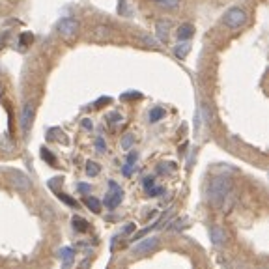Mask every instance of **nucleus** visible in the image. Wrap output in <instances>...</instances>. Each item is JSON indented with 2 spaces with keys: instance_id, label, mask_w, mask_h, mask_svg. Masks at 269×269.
Returning a JSON list of instances; mask_svg holds the SVG:
<instances>
[{
  "instance_id": "nucleus-3",
  "label": "nucleus",
  "mask_w": 269,
  "mask_h": 269,
  "mask_svg": "<svg viewBox=\"0 0 269 269\" xmlns=\"http://www.w3.org/2000/svg\"><path fill=\"white\" fill-rule=\"evenodd\" d=\"M56 30L60 32L62 38L71 40V38H75V36L79 34V23H77L75 19H71V17H64V19L56 25Z\"/></svg>"
},
{
  "instance_id": "nucleus-8",
  "label": "nucleus",
  "mask_w": 269,
  "mask_h": 269,
  "mask_svg": "<svg viewBox=\"0 0 269 269\" xmlns=\"http://www.w3.org/2000/svg\"><path fill=\"white\" fill-rule=\"evenodd\" d=\"M210 237H211V243L213 245H224V241H226V234H224V230L221 228V226H211L210 228Z\"/></svg>"
},
{
  "instance_id": "nucleus-22",
  "label": "nucleus",
  "mask_w": 269,
  "mask_h": 269,
  "mask_svg": "<svg viewBox=\"0 0 269 269\" xmlns=\"http://www.w3.org/2000/svg\"><path fill=\"white\" fill-rule=\"evenodd\" d=\"M58 198H60V200H62V202H66L67 206H73V208H77V206H79V204L75 202L73 198H69V197H67V195H64V193H58Z\"/></svg>"
},
{
  "instance_id": "nucleus-17",
  "label": "nucleus",
  "mask_w": 269,
  "mask_h": 269,
  "mask_svg": "<svg viewBox=\"0 0 269 269\" xmlns=\"http://www.w3.org/2000/svg\"><path fill=\"white\" fill-rule=\"evenodd\" d=\"M182 0H157V4L164 10H176Z\"/></svg>"
},
{
  "instance_id": "nucleus-10",
  "label": "nucleus",
  "mask_w": 269,
  "mask_h": 269,
  "mask_svg": "<svg viewBox=\"0 0 269 269\" xmlns=\"http://www.w3.org/2000/svg\"><path fill=\"white\" fill-rule=\"evenodd\" d=\"M155 32H157L159 41H166L168 40V32H170V23L168 21H159L155 25Z\"/></svg>"
},
{
  "instance_id": "nucleus-34",
  "label": "nucleus",
  "mask_w": 269,
  "mask_h": 269,
  "mask_svg": "<svg viewBox=\"0 0 269 269\" xmlns=\"http://www.w3.org/2000/svg\"><path fill=\"white\" fill-rule=\"evenodd\" d=\"M103 103H105V105H107V103H111V98H101L98 103H96V107H101Z\"/></svg>"
},
{
  "instance_id": "nucleus-26",
  "label": "nucleus",
  "mask_w": 269,
  "mask_h": 269,
  "mask_svg": "<svg viewBox=\"0 0 269 269\" xmlns=\"http://www.w3.org/2000/svg\"><path fill=\"white\" fill-rule=\"evenodd\" d=\"M96 148H98V151H105L107 150V144L103 142V138H98V140H96Z\"/></svg>"
},
{
  "instance_id": "nucleus-14",
  "label": "nucleus",
  "mask_w": 269,
  "mask_h": 269,
  "mask_svg": "<svg viewBox=\"0 0 269 269\" xmlns=\"http://www.w3.org/2000/svg\"><path fill=\"white\" fill-rule=\"evenodd\" d=\"M164 118V109H161V107H155V109H151L150 111V122L151 124H157L159 120Z\"/></svg>"
},
{
  "instance_id": "nucleus-11",
  "label": "nucleus",
  "mask_w": 269,
  "mask_h": 269,
  "mask_svg": "<svg viewBox=\"0 0 269 269\" xmlns=\"http://www.w3.org/2000/svg\"><path fill=\"white\" fill-rule=\"evenodd\" d=\"M58 256L64 260V269L69 267V263H71L73 260V249H69V247H64V249L58 250Z\"/></svg>"
},
{
  "instance_id": "nucleus-25",
  "label": "nucleus",
  "mask_w": 269,
  "mask_h": 269,
  "mask_svg": "<svg viewBox=\"0 0 269 269\" xmlns=\"http://www.w3.org/2000/svg\"><path fill=\"white\" fill-rule=\"evenodd\" d=\"M118 12H120V15H129V12H127V2H125V0H120Z\"/></svg>"
},
{
  "instance_id": "nucleus-13",
  "label": "nucleus",
  "mask_w": 269,
  "mask_h": 269,
  "mask_svg": "<svg viewBox=\"0 0 269 269\" xmlns=\"http://www.w3.org/2000/svg\"><path fill=\"white\" fill-rule=\"evenodd\" d=\"M71 223H73V228L77 230V232H86V230L90 228V226H88V223H86L82 217H73Z\"/></svg>"
},
{
  "instance_id": "nucleus-23",
  "label": "nucleus",
  "mask_w": 269,
  "mask_h": 269,
  "mask_svg": "<svg viewBox=\"0 0 269 269\" xmlns=\"http://www.w3.org/2000/svg\"><path fill=\"white\" fill-rule=\"evenodd\" d=\"M146 193H148L150 197H159V195L163 193V187H157V185H151L150 189H146Z\"/></svg>"
},
{
  "instance_id": "nucleus-29",
  "label": "nucleus",
  "mask_w": 269,
  "mask_h": 269,
  "mask_svg": "<svg viewBox=\"0 0 269 269\" xmlns=\"http://www.w3.org/2000/svg\"><path fill=\"white\" fill-rule=\"evenodd\" d=\"M133 98H140V92H127L125 96H122V99H133Z\"/></svg>"
},
{
  "instance_id": "nucleus-21",
  "label": "nucleus",
  "mask_w": 269,
  "mask_h": 269,
  "mask_svg": "<svg viewBox=\"0 0 269 269\" xmlns=\"http://www.w3.org/2000/svg\"><path fill=\"white\" fill-rule=\"evenodd\" d=\"M41 157H43V161H47V163H49V164H54V163H56V159H54V155H53V153H51V151H49V150H45V148L41 150Z\"/></svg>"
},
{
  "instance_id": "nucleus-28",
  "label": "nucleus",
  "mask_w": 269,
  "mask_h": 269,
  "mask_svg": "<svg viewBox=\"0 0 269 269\" xmlns=\"http://www.w3.org/2000/svg\"><path fill=\"white\" fill-rule=\"evenodd\" d=\"M107 120H109V122H122V116L114 112V114H109V116H107Z\"/></svg>"
},
{
  "instance_id": "nucleus-19",
  "label": "nucleus",
  "mask_w": 269,
  "mask_h": 269,
  "mask_svg": "<svg viewBox=\"0 0 269 269\" xmlns=\"http://www.w3.org/2000/svg\"><path fill=\"white\" fill-rule=\"evenodd\" d=\"M34 41V36L32 34H28V32H25V34H21V51L25 49L27 45H30Z\"/></svg>"
},
{
  "instance_id": "nucleus-4",
  "label": "nucleus",
  "mask_w": 269,
  "mask_h": 269,
  "mask_svg": "<svg viewBox=\"0 0 269 269\" xmlns=\"http://www.w3.org/2000/svg\"><path fill=\"white\" fill-rule=\"evenodd\" d=\"M122 198H124V191H122V187H120L116 182H109V193L105 195L107 208H109V210H114L116 206H120Z\"/></svg>"
},
{
  "instance_id": "nucleus-18",
  "label": "nucleus",
  "mask_w": 269,
  "mask_h": 269,
  "mask_svg": "<svg viewBox=\"0 0 269 269\" xmlns=\"http://www.w3.org/2000/svg\"><path fill=\"white\" fill-rule=\"evenodd\" d=\"M133 144H135V135H131V133L124 135V138H122V148H124V150H129Z\"/></svg>"
},
{
  "instance_id": "nucleus-1",
  "label": "nucleus",
  "mask_w": 269,
  "mask_h": 269,
  "mask_svg": "<svg viewBox=\"0 0 269 269\" xmlns=\"http://www.w3.org/2000/svg\"><path fill=\"white\" fill-rule=\"evenodd\" d=\"M232 197V182L224 176L213 177L208 184V202L215 208H224L226 200Z\"/></svg>"
},
{
  "instance_id": "nucleus-33",
  "label": "nucleus",
  "mask_w": 269,
  "mask_h": 269,
  "mask_svg": "<svg viewBox=\"0 0 269 269\" xmlns=\"http://www.w3.org/2000/svg\"><path fill=\"white\" fill-rule=\"evenodd\" d=\"M77 189H79L80 193H90V185H86V184H79V185H77Z\"/></svg>"
},
{
  "instance_id": "nucleus-2",
  "label": "nucleus",
  "mask_w": 269,
  "mask_h": 269,
  "mask_svg": "<svg viewBox=\"0 0 269 269\" xmlns=\"http://www.w3.org/2000/svg\"><path fill=\"white\" fill-rule=\"evenodd\" d=\"M223 23L224 27L232 28V30L241 28L247 23V14H245V10H241V8H230L228 12L223 15Z\"/></svg>"
},
{
  "instance_id": "nucleus-27",
  "label": "nucleus",
  "mask_w": 269,
  "mask_h": 269,
  "mask_svg": "<svg viewBox=\"0 0 269 269\" xmlns=\"http://www.w3.org/2000/svg\"><path fill=\"white\" fill-rule=\"evenodd\" d=\"M124 176H131V172H133V164H129V163H125L124 164Z\"/></svg>"
},
{
  "instance_id": "nucleus-35",
  "label": "nucleus",
  "mask_w": 269,
  "mask_h": 269,
  "mask_svg": "<svg viewBox=\"0 0 269 269\" xmlns=\"http://www.w3.org/2000/svg\"><path fill=\"white\" fill-rule=\"evenodd\" d=\"M82 127H84V129H92V127H94L92 120H84V122H82Z\"/></svg>"
},
{
  "instance_id": "nucleus-36",
  "label": "nucleus",
  "mask_w": 269,
  "mask_h": 269,
  "mask_svg": "<svg viewBox=\"0 0 269 269\" xmlns=\"http://www.w3.org/2000/svg\"><path fill=\"white\" fill-rule=\"evenodd\" d=\"M155 2H157V0H155Z\"/></svg>"
},
{
  "instance_id": "nucleus-9",
  "label": "nucleus",
  "mask_w": 269,
  "mask_h": 269,
  "mask_svg": "<svg viewBox=\"0 0 269 269\" xmlns=\"http://www.w3.org/2000/svg\"><path fill=\"white\" fill-rule=\"evenodd\" d=\"M176 36L180 41H189L191 38L195 36V27H193V25H187V23H185V25H180Z\"/></svg>"
},
{
  "instance_id": "nucleus-6",
  "label": "nucleus",
  "mask_w": 269,
  "mask_h": 269,
  "mask_svg": "<svg viewBox=\"0 0 269 269\" xmlns=\"http://www.w3.org/2000/svg\"><path fill=\"white\" fill-rule=\"evenodd\" d=\"M159 245V237L155 236H150V237H146L144 241L142 243H138V245H135L133 247V256H142L146 254V252H150V250H153L155 247Z\"/></svg>"
},
{
  "instance_id": "nucleus-7",
  "label": "nucleus",
  "mask_w": 269,
  "mask_h": 269,
  "mask_svg": "<svg viewBox=\"0 0 269 269\" xmlns=\"http://www.w3.org/2000/svg\"><path fill=\"white\" fill-rule=\"evenodd\" d=\"M10 177H12V184H14V187H17V189L21 191H27L32 187V182L28 180L23 172L19 170H15V172H10Z\"/></svg>"
},
{
  "instance_id": "nucleus-24",
  "label": "nucleus",
  "mask_w": 269,
  "mask_h": 269,
  "mask_svg": "<svg viewBox=\"0 0 269 269\" xmlns=\"http://www.w3.org/2000/svg\"><path fill=\"white\" fill-rule=\"evenodd\" d=\"M58 138H64V133L60 129H51L49 131V140H58Z\"/></svg>"
},
{
  "instance_id": "nucleus-15",
  "label": "nucleus",
  "mask_w": 269,
  "mask_h": 269,
  "mask_svg": "<svg viewBox=\"0 0 269 269\" xmlns=\"http://www.w3.org/2000/svg\"><path fill=\"white\" fill-rule=\"evenodd\" d=\"M84 204L90 208V210L94 211V213H99L101 211V202H99L98 198H94V197H86L84 198Z\"/></svg>"
},
{
  "instance_id": "nucleus-16",
  "label": "nucleus",
  "mask_w": 269,
  "mask_h": 269,
  "mask_svg": "<svg viewBox=\"0 0 269 269\" xmlns=\"http://www.w3.org/2000/svg\"><path fill=\"white\" fill-rule=\"evenodd\" d=\"M99 170H101V168H99V164H98V163H94V161H88V163H86V174H88L90 177H96V176H98Z\"/></svg>"
},
{
  "instance_id": "nucleus-20",
  "label": "nucleus",
  "mask_w": 269,
  "mask_h": 269,
  "mask_svg": "<svg viewBox=\"0 0 269 269\" xmlns=\"http://www.w3.org/2000/svg\"><path fill=\"white\" fill-rule=\"evenodd\" d=\"M94 32H96V36H98V38H109V36L112 34V30L109 27H98L96 30H94Z\"/></svg>"
},
{
  "instance_id": "nucleus-12",
  "label": "nucleus",
  "mask_w": 269,
  "mask_h": 269,
  "mask_svg": "<svg viewBox=\"0 0 269 269\" xmlns=\"http://www.w3.org/2000/svg\"><path fill=\"white\" fill-rule=\"evenodd\" d=\"M191 51V45L187 43V41H184V43H180V45L174 47V54H176L177 58H185L187 54H189Z\"/></svg>"
},
{
  "instance_id": "nucleus-31",
  "label": "nucleus",
  "mask_w": 269,
  "mask_h": 269,
  "mask_svg": "<svg viewBox=\"0 0 269 269\" xmlns=\"http://www.w3.org/2000/svg\"><path fill=\"white\" fill-rule=\"evenodd\" d=\"M6 40H8V34L6 32H0V49H4V45H6Z\"/></svg>"
},
{
  "instance_id": "nucleus-30",
  "label": "nucleus",
  "mask_w": 269,
  "mask_h": 269,
  "mask_svg": "<svg viewBox=\"0 0 269 269\" xmlns=\"http://www.w3.org/2000/svg\"><path fill=\"white\" fill-rule=\"evenodd\" d=\"M151 185H155V182H153V177H144V189H150Z\"/></svg>"
},
{
  "instance_id": "nucleus-5",
  "label": "nucleus",
  "mask_w": 269,
  "mask_h": 269,
  "mask_svg": "<svg viewBox=\"0 0 269 269\" xmlns=\"http://www.w3.org/2000/svg\"><path fill=\"white\" fill-rule=\"evenodd\" d=\"M34 112H36V105H34V101H28L27 105L23 107V112H21V131L25 137L28 135V127L34 120Z\"/></svg>"
},
{
  "instance_id": "nucleus-32",
  "label": "nucleus",
  "mask_w": 269,
  "mask_h": 269,
  "mask_svg": "<svg viewBox=\"0 0 269 269\" xmlns=\"http://www.w3.org/2000/svg\"><path fill=\"white\" fill-rule=\"evenodd\" d=\"M137 159H138L137 151H131V153H129V157H127V163L133 164V163H135V161H137Z\"/></svg>"
}]
</instances>
